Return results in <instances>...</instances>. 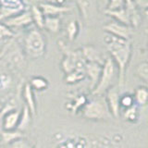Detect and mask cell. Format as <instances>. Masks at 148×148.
<instances>
[{"label":"cell","mask_w":148,"mask_h":148,"mask_svg":"<svg viewBox=\"0 0 148 148\" xmlns=\"http://www.w3.org/2000/svg\"><path fill=\"white\" fill-rule=\"evenodd\" d=\"M81 52L86 62H94L98 63L100 65H103L105 62V60L102 59V57L98 52V50L95 48L94 46H84L81 50Z\"/></svg>","instance_id":"13"},{"label":"cell","mask_w":148,"mask_h":148,"mask_svg":"<svg viewBox=\"0 0 148 148\" xmlns=\"http://www.w3.org/2000/svg\"><path fill=\"white\" fill-rule=\"evenodd\" d=\"M110 112L106 99L95 98L88 101L82 108V116L89 119H102L109 116Z\"/></svg>","instance_id":"4"},{"label":"cell","mask_w":148,"mask_h":148,"mask_svg":"<svg viewBox=\"0 0 148 148\" xmlns=\"http://www.w3.org/2000/svg\"><path fill=\"white\" fill-rule=\"evenodd\" d=\"M102 67H103V65H100L98 63H94V62H86L85 64L84 71L91 81L92 91L95 89V87L97 85V83L99 82L101 72H102Z\"/></svg>","instance_id":"10"},{"label":"cell","mask_w":148,"mask_h":148,"mask_svg":"<svg viewBox=\"0 0 148 148\" xmlns=\"http://www.w3.org/2000/svg\"><path fill=\"white\" fill-rule=\"evenodd\" d=\"M0 148H5V147H3V146H0Z\"/></svg>","instance_id":"33"},{"label":"cell","mask_w":148,"mask_h":148,"mask_svg":"<svg viewBox=\"0 0 148 148\" xmlns=\"http://www.w3.org/2000/svg\"><path fill=\"white\" fill-rule=\"evenodd\" d=\"M104 42L116 67L118 68L119 87L125 84L127 66L132 58V44L130 40L120 39L109 34L104 37Z\"/></svg>","instance_id":"1"},{"label":"cell","mask_w":148,"mask_h":148,"mask_svg":"<svg viewBox=\"0 0 148 148\" xmlns=\"http://www.w3.org/2000/svg\"><path fill=\"white\" fill-rule=\"evenodd\" d=\"M46 30L53 34H58L61 29L60 18L57 17H45V27Z\"/></svg>","instance_id":"18"},{"label":"cell","mask_w":148,"mask_h":148,"mask_svg":"<svg viewBox=\"0 0 148 148\" xmlns=\"http://www.w3.org/2000/svg\"><path fill=\"white\" fill-rule=\"evenodd\" d=\"M34 22L31 11H23L16 16H13L8 20L4 21V24L7 25L8 28H18V27H23L28 26Z\"/></svg>","instance_id":"8"},{"label":"cell","mask_w":148,"mask_h":148,"mask_svg":"<svg viewBox=\"0 0 148 148\" xmlns=\"http://www.w3.org/2000/svg\"><path fill=\"white\" fill-rule=\"evenodd\" d=\"M136 74L143 81L148 82V62L143 61L139 63L136 67Z\"/></svg>","instance_id":"26"},{"label":"cell","mask_w":148,"mask_h":148,"mask_svg":"<svg viewBox=\"0 0 148 148\" xmlns=\"http://www.w3.org/2000/svg\"><path fill=\"white\" fill-rule=\"evenodd\" d=\"M125 8H126V10L128 12L131 26L133 28H137L141 22V16L138 10V6L135 2L128 0V1H125Z\"/></svg>","instance_id":"12"},{"label":"cell","mask_w":148,"mask_h":148,"mask_svg":"<svg viewBox=\"0 0 148 148\" xmlns=\"http://www.w3.org/2000/svg\"><path fill=\"white\" fill-rule=\"evenodd\" d=\"M103 29L108 32V34L118 37V38L124 39V40H130L132 35L131 27L121 24V23H119L116 21L108 22V24L104 25Z\"/></svg>","instance_id":"6"},{"label":"cell","mask_w":148,"mask_h":148,"mask_svg":"<svg viewBox=\"0 0 148 148\" xmlns=\"http://www.w3.org/2000/svg\"><path fill=\"white\" fill-rule=\"evenodd\" d=\"M25 51L32 58H39L45 53L46 42L44 34L39 30H31L24 39Z\"/></svg>","instance_id":"2"},{"label":"cell","mask_w":148,"mask_h":148,"mask_svg":"<svg viewBox=\"0 0 148 148\" xmlns=\"http://www.w3.org/2000/svg\"><path fill=\"white\" fill-rule=\"evenodd\" d=\"M105 13L106 14V15L114 18L116 20V21H118V22L121 23V24L126 25V26L131 27L129 15H128V12L126 10V8H125V6L123 8L116 9V10H111V11L105 10Z\"/></svg>","instance_id":"15"},{"label":"cell","mask_w":148,"mask_h":148,"mask_svg":"<svg viewBox=\"0 0 148 148\" xmlns=\"http://www.w3.org/2000/svg\"><path fill=\"white\" fill-rule=\"evenodd\" d=\"M1 137H2V141L4 143L10 145L14 141L21 139L22 134L21 133V132H18V131H11V132L3 131L1 133Z\"/></svg>","instance_id":"21"},{"label":"cell","mask_w":148,"mask_h":148,"mask_svg":"<svg viewBox=\"0 0 148 148\" xmlns=\"http://www.w3.org/2000/svg\"><path fill=\"white\" fill-rule=\"evenodd\" d=\"M21 119V112L13 109L3 115V131H16Z\"/></svg>","instance_id":"11"},{"label":"cell","mask_w":148,"mask_h":148,"mask_svg":"<svg viewBox=\"0 0 148 148\" xmlns=\"http://www.w3.org/2000/svg\"><path fill=\"white\" fill-rule=\"evenodd\" d=\"M40 9L45 17H57L61 13H66L71 10V8L66 6H61L53 2H42L39 4Z\"/></svg>","instance_id":"9"},{"label":"cell","mask_w":148,"mask_h":148,"mask_svg":"<svg viewBox=\"0 0 148 148\" xmlns=\"http://www.w3.org/2000/svg\"><path fill=\"white\" fill-rule=\"evenodd\" d=\"M9 148H31V147L24 140H22V138H21L11 143Z\"/></svg>","instance_id":"30"},{"label":"cell","mask_w":148,"mask_h":148,"mask_svg":"<svg viewBox=\"0 0 148 148\" xmlns=\"http://www.w3.org/2000/svg\"><path fill=\"white\" fill-rule=\"evenodd\" d=\"M23 98L25 101V105L27 106V108H29L30 112L32 115L36 114V103H35V98L34 95V90L31 87L29 83L24 86L23 89Z\"/></svg>","instance_id":"14"},{"label":"cell","mask_w":148,"mask_h":148,"mask_svg":"<svg viewBox=\"0 0 148 148\" xmlns=\"http://www.w3.org/2000/svg\"><path fill=\"white\" fill-rule=\"evenodd\" d=\"M134 103L138 106H145L148 103V88L145 86H140L134 92L133 95Z\"/></svg>","instance_id":"17"},{"label":"cell","mask_w":148,"mask_h":148,"mask_svg":"<svg viewBox=\"0 0 148 148\" xmlns=\"http://www.w3.org/2000/svg\"><path fill=\"white\" fill-rule=\"evenodd\" d=\"M134 99L133 96L131 95H124L122 96H120V108L123 106L124 108H127L134 105Z\"/></svg>","instance_id":"27"},{"label":"cell","mask_w":148,"mask_h":148,"mask_svg":"<svg viewBox=\"0 0 148 148\" xmlns=\"http://www.w3.org/2000/svg\"><path fill=\"white\" fill-rule=\"evenodd\" d=\"M31 122V112L29 108H27V106L24 105L22 109V112L21 113V119H20V122H18V128L20 132H22L28 128V126L30 125Z\"/></svg>","instance_id":"20"},{"label":"cell","mask_w":148,"mask_h":148,"mask_svg":"<svg viewBox=\"0 0 148 148\" xmlns=\"http://www.w3.org/2000/svg\"><path fill=\"white\" fill-rule=\"evenodd\" d=\"M124 119L131 122H135L139 118V111H138V106L136 104L132 105L130 108L124 109L123 112Z\"/></svg>","instance_id":"22"},{"label":"cell","mask_w":148,"mask_h":148,"mask_svg":"<svg viewBox=\"0 0 148 148\" xmlns=\"http://www.w3.org/2000/svg\"><path fill=\"white\" fill-rule=\"evenodd\" d=\"M29 84L32 88V90H45L48 87V82L43 77H34L31 80Z\"/></svg>","instance_id":"25"},{"label":"cell","mask_w":148,"mask_h":148,"mask_svg":"<svg viewBox=\"0 0 148 148\" xmlns=\"http://www.w3.org/2000/svg\"><path fill=\"white\" fill-rule=\"evenodd\" d=\"M3 109V106H2V104L1 103H0V111H1Z\"/></svg>","instance_id":"32"},{"label":"cell","mask_w":148,"mask_h":148,"mask_svg":"<svg viewBox=\"0 0 148 148\" xmlns=\"http://www.w3.org/2000/svg\"><path fill=\"white\" fill-rule=\"evenodd\" d=\"M25 11V4L20 0L0 1V21H6Z\"/></svg>","instance_id":"5"},{"label":"cell","mask_w":148,"mask_h":148,"mask_svg":"<svg viewBox=\"0 0 148 148\" xmlns=\"http://www.w3.org/2000/svg\"><path fill=\"white\" fill-rule=\"evenodd\" d=\"M124 6H125V1H122V0H113V1L108 2V5L106 7V10L108 11L116 10V9L123 8Z\"/></svg>","instance_id":"29"},{"label":"cell","mask_w":148,"mask_h":148,"mask_svg":"<svg viewBox=\"0 0 148 148\" xmlns=\"http://www.w3.org/2000/svg\"><path fill=\"white\" fill-rule=\"evenodd\" d=\"M14 36V32L4 23L0 22V39L7 38V37H12Z\"/></svg>","instance_id":"28"},{"label":"cell","mask_w":148,"mask_h":148,"mask_svg":"<svg viewBox=\"0 0 148 148\" xmlns=\"http://www.w3.org/2000/svg\"><path fill=\"white\" fill-rule=\"evenodd\" d=\"M87 98L83 95H77L71 97V100L69 104H67V109L72 113H76L79 109L83 108L87 104Z\"/></svg>","instance_id":"16"},{"label":"cell","mask_w":148,"mask_h":148,"mask_svg":"<svg viewBox=\"0 0 148 148\" xmlns=\"http://www.w3.org/2000/svg\"><path fill=\"white\" fill-rule=\"evenodd\" d=\"M143 15H145V20L148 23V7H146L145 8V10H143Z\"/></svg>","instance_id":"31"},{"label":"cell","mask_w":148,"mask_h":148,"mask_svg":"<svg viewBox=\"0 0 148 148\" xmlns=\"http://www.w3.org/2000/svg\"><path fill=\"white\" fill-rule=\"evenodd\" d=\"M116 75V65L113 62L111 58L105 59V62L102 67V72L99 79V82L95 89L92 91V95L95 96H100L104 92H106L109 88H111L112 83Z\"/></svg>","instance_id":"3"},{"label":"cell","mask_w":148,"mask_h":148,"mask_svg":"<svg viewBox=\"0 0 148 148\" xmlns=\"http://www.w3.org/2000/svg\"><path fill=\"white\" fill-rule=\"evenodd\" d=\"M67 34L69 41H73L76 39V37L79 34L80 31V25L77 21H71L69 22V24L67 25Z\"/></svg>","instance_id":"24"},{"label":"cell","mask_w":148,"mask_h":148,"mask_svg":"<svg viewBox=\"0 0 148 148\" xmlns=\"http://www.w3.org/2000/svg\"><path fill=\"white\" fill-rule=\"evenodd\" d=\"M85 77H86V74L84 71L76 69V71H73L72 72L67 74L66 78H65V81H66L67 83H75V82L82 81Z\"/></svg>","instance_id":"23"},{"label":"cell","mask_w":148,"mask_h":148,"mask_svg":"<svg viewBox=\"0 0 148 148\" xmlns=\"http://www.w3.org/2000/svg\"><path fill=\"white\" fill-rule=\"evenodd\" d=\"M30 11L32 17V21H34V22H35L36 26L38 27L39 29H44L45 17L40 9V8L38 6H32Z\"/></svg>","instance_id":"19"},{"label":"cell","mask_w":148,"mask_h":148,"mask_svg":"<svg viewBox=\"0 0 148 148\" xmlns=\"http://www.w3.org/2000/svg\"><path fill=\"white\" fill-rule=\"evenodd\" d=\"M106 105L108 106L110 114L118 119L120 115V95L116 87H111L106 91Z\"/></svg>","instance_id":"7"}]
</instances>
